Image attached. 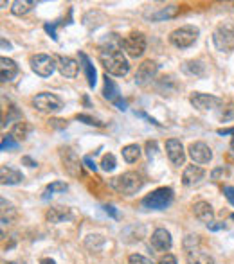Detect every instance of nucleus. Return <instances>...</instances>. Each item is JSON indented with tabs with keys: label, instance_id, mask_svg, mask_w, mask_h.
Listing matches in <instances>:
<instances>
[{
	"label": "nucleus",
	"instance_id": "f8f14e48",
	"mask_svg": "<svg viewBox=\"0 0 234 264\" xmlns=\"http://www.w3.org/2000/svg\"><path fill=\"white\" fill-rule=\"evenodd\" d=\"M157 70H159V65L155 63V61H151V59L141 63L139 68H137V74H135V83L137 85L150 83L151 79H155V76H157Z\"/></svg>",
	"mask_w": 234,
	"mask_h": 264
},
{
	"label": "nucleus",
	"instance_id": "4c0bfd02",
	"mask_svg": "<svg viewBox=\"0 0 234 264\" xmlns=\"http://www.w3.org/2000/svg\"><path fill=\"white\" fill-rule=\"evenodd\" d=\"M159 264H177V259H175V257L171 255V253H166V255L160 257Z\"/></svg>",
	"mask_w": 234,
	"mask_h": 264
},
{
	"label": "nucleus",
	"instance_id": "6ab92c4d",
	"mask_svg": "<svg viewBox=\"0 0 234 264\" xmlns=\"http://www.w3.org/2000/svg\"><path fill=\"white\" fill-rule=\"evenodd\" d=\"M179 6H168V8H160L159 11L151 13V15H146L151 22H162V20H170L175 18V16L179 15Z\"/></svg>",
	"mask_w": 234,
	"mask_h": 264
},
{
	"label": "nucleus",
	"instance_id": "f704fd0d",
	"mask_svg": "<svg viewBox=\"0 0 234 264\" xmlns=\"http://www.w3.org/2000/svg\"><path fill=\"white\" fill-rule=\"evenodd\" d=\"M223 194H225V198L229 200V203L234 207V187L232 185H225L223 187Z\"/></svg>",
	"mask_w": 234,
	"mask_h": 264
},
{
	"label": "nucleus",
	"instance_id": "a18cd8bd",
	"mask_svg": "<svg viewBox=\"0 0 234 264\" xmlns=\"http://www.w3.org/2000/svg\"><path fill=\"white\" fill-rule=\"evenodd\" d=\"M4 264H16V262H4Z\"/></svg>",
	"mask_w": 234,
	"mask_h": 264
},
{
	"label": "nucleus",
	"instance_id": "f257e3e1",
	"mask_svg": "<svg viewBox=\"0 0 234 264\" xmlns=\"http://www.w3.org/2000/svg\"><path fill=\"white\" fill-rule=\"evenodd\" d=\"M123 40L117 38V34H108L105 44L99 47V61L105 70L112 76L123 78L130 72V63L123 54Z\"/></svg>",
	"mask_w": 234,
	"mask_h": 264
},
{
	"label": "nucleus",
	"instance_id": "473e14b6",
	"mask_svg": "<svg viewBox=\"0 0 234 264\" xmlns=\"http://www.w3.org/2000/svg\"><path fill=\"white\" fill-rule=\"evenodd\" d=\"M128 262L130 264H153V260H150L144 255H139V253H133V255L128 257Z\"/></svg>",
	"mask_w": 234,
	"mask_h": 264
},
{
	"label": "nucleus",
	"instance_id": "9d476101",
	"mask_svg": "<svg viewBox=\"0 0 234 264\" xmlns=\"http://www.w3.org/2000/svg\"><path fill=\"white\" fill-rule=\"evenodd\" d=\"M189 157L194 164H209L213 158V151L206 142H193L189 146Z\"/></svg>",
	"mask_w": 234,
	"mask_h": 264
},
{
	"label": "nucleus",
	"instance_id": "5701e85b",
	"mask_svg": "<svg viewBox=\"0 0 234 264\" xmlns=\"http://www.w3.org/2000/svg\"><path fill=\"white\" fill-rule=\"evenodd\" d=\"M32 8H35V2H31V0H15L11 4V13L16 16H22L27 15Z\"/></svg>",
	"mask_w": 234,
	"mask_h": 264
},
{
	"label": "nucleus",
	"instance_id": "0eeeda50",
	"mask_svg": "<svg viewBox=\"0 0 234 264\" xmlns=\"http://www.w3.org/2000/svg\"><path fill=\"white\" fill-rule=\"evenodd\" d=\"M123 49L130 58H139L146 51V36L143 32H130L123 40Z\"/></svg>",
	"mask_w": 234,
	"mask_h": 264
},
{
	"label": "nucleus",
	"instance_id": "2eb2a0df",
	"mask_svg": "<svg viewBox=\"0 0 234 264\" xmlns=\"http://www.w3.org/2000/svg\"><path fill=\"white\" fill-rule=\"evenodd\" d=\"M18 74V65L13 61L11 58H2L0 59V78H2V83H8L13 81Z\"/></svg>",
	"mask_w": 234,
	"mask_h": 264
},
{
	"label": "nucleus",
	"instance_id": "c9c22d12",
	"mask_svg": "<svg viewBox=\"0 0 234 264\" xmlns=\"http://www.w3.org/2000/svg\"><path fill=\"white\" fill-rule=\"evenodd\" d=\"M133 114H135V115H137V117H143V119H146L148 123L155 124V126H162V124H160V123H157V121H155V119H153V117H150V115H148V114H144V111H137V110H135V111H133Z\"/></svg>",
	"mask_w": 234,
	"mask_h": 264
},
{
	"label": "nucleus",
	"instance_id": "ea45409f",
	"mask_svg": "<svg viewBox=\"0 0 234 264\" xmlns=\"http://www.w3.org/2000/svg\"><path fill=\"white\" fill-rule=\"evenodd\" d=\"M83 164H85V166H87L90 171H94V173H95V171H97V166H95V162L92 160L90 157H85V158H83Z\"/></svg>",
	"mask_w": 234,
	"mask_h": 264
},
{
	"label": "nucleus",
	"instance_id": "37998d69",
	"mask_svg": "<svg viewBox=\"0 0 234 264\" xmlns=\"http://www.w3.org/2000/svg\"><path fill=\"white\" fill-rule=\"evenodd\" d=\"M40 264H56V262H54V260H52V259H42V260H40Z\"/></svg>",
	"mask_w": 234,
	"mask_h": 264
},
{
	"label": "nucleus",
	"instance_id": "79ce46f5",
	"mask_svg": "<svg viewBox=\"0 0 234 264\" xmlns=\"http://www.w3.org/2000/svg\"><path fill=\"white\" fill-rule=\"evenodd\" d=\"M218 135H234V128H227V130H218Z\"/></svg>",
	"mask_w": 234,
	"mask_h": 264
},
{
	"label": "nucleus",
	"instance_id": "e433bc0d",
	"mask_svg": "<svg viewBox=\"0 0 234 264\" xmlns=\"http://www.w3.org/2000/svg\"><path fill=\"white\" fill-rule=\"evenodd\" d=\"M56 27H58V24H45L44 25V29L49 32V34H51L52 40H58V34H56Z\"/></svg>",
	"mask_w": 234,
	"mask_h": 264
},
{
	"label": "nucleus",
	"instance_id": "4468645a",
	"mask_svg": "<svg viewBox=\"0 0 234 264\" xmlns=\"http://www.w3.org/2000/svg\"><path fill=\"white\" fill-rule=\"evenodd\" d=\"M206 176V171L202 169L200 166H187L184 169V174H182V183L186 187H191V185H196L202 178Z\"/></svg>",
	"mask_w": 234,
	"mask_h": 264
},
{
	"label": "nucleus",
	"instance_id": "b1692460",
	"mask_svg": "<svg viewBox=\"0 0 234 264\" xmlns=\"http://www.w3.org/2000/svg\"><path fill=\"white\" fill-rule=\"evenodd\" d=\"M29 131H31V126H29L27 123H24V121H18V123H16L15 126H13L11 137L15 138L16 142H18V140H24V138L29 135Z\"/></svg>",
	"mask_w": 234,
	"mask_h": 264
},
{
	"label": "nucleus",
	"instance_id": "c756f323",
	"mask_svg": "<svg viewBox=\"0 0 234 264\" xmlns=\"http://www.w3.org/2000/svg\"><path fill=\"white\" fill-rule=\"evenodd\" d=\"M115 167H117V162H115V157L112 153L105 155L103 160H101V169L107 171V173H110V171H114Z\"/></svg>",
	"mask_w": 234,
	"mask_h": 264
},
{
	"label": "nucleus",
	"instance_id": "7ed1b4c3",
	"mask_svg": "<svg viewBox=\"0 0 234 264\" xmlns=\"http://www.w3.org/2000/svg\"><path fill=\"white\" fill-rule=\"evenodd\" d=\"M143 185H144L143 176L137 173H124V174H121V176L114 178V180L110 181L112 189H115L117 193L124 194V196H131V194H135L137 191H141V187Z\"/></svg>",
	"mask_w": 234,
	"mask_h": 264
},
{
	"label": "nucleus",
	"instance_id": "c85d7f7f",
	"mask_svg": "<svg viewBox=\"0 0 234 264\" xmlns=\"http://www.w3.org/2000/svg\"><path fill=\"white\" fill-rule=\"evenodd\" d=\"M63 164H65V167H67L71 173H74L72 171V167H78V169H81V166H80V162H78V158H76V155L72 153L71 149H65V153H63Z\"/></svg>",
	"mask_w": 234,
	"mask_h": 264
},
{
	"label": "nucleus",
	"instance_id": "393cba45",
	"mask_svg": "<svg viewBox=\"0 0 234 264\" xmlns=\"http://www.w3.org/2000/svg\"><path fill=\"white\" fill-rule=\"evenodd\" d=\"M187 264H214V260L213 257H209L207 253L194 250V252L187 253Z\"/></svg>",
	"mask_w": 234,
	"mask_h": 264
},
{
	"label": "nucleus",
	"instance_id": "39448f33",
	"mask_svg": "<svg viewBox=\"0 0 234 264\" xmlns=\"http://www.w3.org/2000/svg\"><path fill=\"white\" fill-rule=\"evenodd\" d=\"M198 29L193 27V25H186V27L175 29L173 32L170 34V42L179 49H187L196 42L198 38Z\"/></svg>",
	"mask_w": 234,
	"mask_h": 264
},
{
	"label": "nucleus",
	"instance_id": "a19ab883",
	"mask_svg": "<svg viewBox=\"0 0 234 264\" xmlns=\"http://www.w3.org/2000/svg\"><path fill=\"white\" fill-rule=\"evenodd\" d=\"M22 162H24L27 167H36V162L32 160V158H29V157H24V158H22Z\"/></svg>",
	"mask_w": 234,
	"mask_h": 264
},
{
	"label": "nucleus",
	"instance_id": "aec40b11",
	"mask_svg": "<svg viewBox=\"0 0 234 264\" xmlns=\"http://www.w3.org/2000/svg\"><path fill=\"white\" fill-rule=\"evenodd\" d=\"M80 58H81V61H83V70H85V76H87V83H88V87L90 88H94L95 87V81H97V74H95V68H94V65H92V61L88 59V56L85 54V52H80Z\"/></svg>",
	"mask_w": 234,
	"mask_h": 264
},
{
	"label": "nucleus",
	"instance_id": "c03bdc74",
	"mask_svg": "<svg viewBox=\"0 0 234 264\" xmlns=\"http://www.w3.org/2000/svg\"><path fill=\"white\" fill-rule=\"evenodd\" d=\"M230 219H232V221H234V214H230Z\"/></svg>",
	"mask_w": 234,
	"mask_h": 264
},
{
	"label": "nucleus",
	"instance_id": "7c9ffc66",
	"mask_svg": "<svg viewBox=\"0 0 234 264\" xmlns=\"http://www.w3.org/2000/svg\"><path fill=\"white\" fill-rule=\"evenodd\" d=\"M18 147V142L11 137V135H6L2 137V144H0V149L2 151H8V149H16Z\"/></svg>",
	"mask_w": 234,
	"mask_h": 264
},
{
	"label": "nucleus",
	"instance_id": "20e7f679",
	"mask_svg": "<svg viewBox=\"0 0 234 264\" xmlns=\"http://www.w3.org/2000/svg\"><path fill=\"white\" fill-rule=\"evenodd\" d=\"M32 106L36 108L42 114H58V111L63 108L60 97H56L54 94H49V92H42L32 99Z\"/></svg>",
	"mask_w": 234,
	"mask_h": 264
},
{
	"label": "nucleus",
	"instance_id": "cd10ccee",
	"mask_svg": "<svg viewBox=\"0 0 234 264\" xmlns=\"http://www.w3.org/2000/svg\"><path fill=\"white\" fill-rule=\"evenodd\" d=\"M67 189H69V185L65 183V181H52L51 185L45 187L42 198H44V200H49V198L52 196V193H65Z\"/></svg>",
	"mask_w": 234,
	"mask_h": 264
},
{
	"label": "nucleus",
	"instance_id": "58836bf2",
	"mask_svg": "<svg viewBox=\"0 0 234 264\" xmlns=\"http://www.w3.org/2000/svg\"><path fill=\"white\" fill-rule=\"evenodd\" d=\"M103 209H105V212H107L108 216L114 217V219H117V217H119V214H117V210H115V207H114V205H105Z\"/></svg>",
	"mask_w": 234,
	"mask_h": 264
},
{
	"label": "nucleus",
	"instance_id": "bb28decb",
	"mask_svg": "<svg viewBox=\"0 0 234 264\" xmlns=\"http://www.w3.org/2000/svg\"><path fill=\"white\" fill-rule=\"evenodd\" d=\"M141 157V147L137 144H128V146L123 147V158L128 162V164H133L137 162Z\"/></svg>",
	"mask_w": 234,
	"mask_h": 264
},
{
	"label": "nucleus",
	"instance_id": "9b49d317",
	"mask_svg": "<svg viewBox=\"0 0 234 264\" xmlns=\"http://www.w3.org/2000/svg\"><path fill=\"white\" fill-rule=\"evenodd\" d=\"M166 153L173 166H182L184 160H186V151H184L182 142L177 140V138H170L166 142Z\"/></svg>",
	"mask_w": 234,
	"mask_h": 264
},
{
	"label": "nucleus",
	"instance_id": "2f4dec72",
	"mask_svg": "<svg viewBox=\"0 0 234 264\" xmlns=\"http://www.w3.org/2000/svg\"><path fill=\"white\" fill-rule=\"evenodd\" d=\"M78 121H81V123L88 124V126H105V124L101 123V121H97V119L90 117V115H85V114L78 115Z\"/></svg>",
	"mask_w": 234,
	"mask_h": 264
},
{
	"label": "nucleus",
	"instance_id": "72a5a7b5",
	"mask_svg": "<svg viewBox=\"0 0 234 264\" xmlns=\"http://www.w3.org/2000/svg\"><path fill=\"white\" fill-rule=\"evenodd\" d=\"M206 227H207V230H211V232H218V230L227 229L225 223H218V221H211L209 225H206Z\"/></svg>",
	"mask_w": 234,
	"mask_h": 264
},
{
	"label": "nucleus",
	"instance_id": "f3484780",
	"mask_svg": "<svg viewBox=\"0 0 234 264\" xmlns=\"http://www.w3.org/2000/svg\"><path fill=\"white\" fill-rule=\"evenodd\" d=\"M58 68H60L61 76H65V78L72 79L78 76V61L69 58V56H60L58 58Z\"/></svg>",
	"mask_w": 234,
	"mask_h": 264
},
{
	"label": "nucleus",
	"instance_id": "6e6552de",
	"mask_svg": "<svg viewBox=\"0 0 234 264\" xmlns=\"http://www.w3.org/2000/svg\"><path fill=\"white\" fill-rule=\"evenodd\" d=\"M31 68L36 76H40V78H49V76L54 72L56 63H54V58L49 54H36L31 58Z\"/></svg>",
	"mask_w": 234,
	"mask_h": 264
},
{
	"label": "nucleus",
	"instance_id": "dca6fc26",
	"mask_svg": "<svg viewBox=\"0 0 234 264\" xmlns=\"http://www.w3.org/2000/svg\"><path fill=\"white\" fill-rule=\"evenodd\" d=\"M193 212H194V217L198 221H202V223H206V225H209L214 217L213 207H211L207 201H198V203H194Z\"/></svg>",
	"mask_w": 234,
	"mask_h": 264
},
{
	"label": "nucleus",
	"instance_id": "4be33fe9",
	"mask_svg": "<svg viewBox=\"0 0 234 264\" xmlns=\"http://www.w3.org/2000/svg\"><path fill=\"white\" fill-rule=\"evenodd\" d=\"M71 217V210L67 207H52V209L47 210V219L51 223H61L63 219H69Z\"/></svg>",
	"mask_w": 234,
	"mask_h": 264
},
{
	"label": "nucleus",
	"instance_id": "a878e982",
	"mask_svg": "<svg viewBox=\"0 0 234 264\" xmlns=\"http://www.w3.org/2000/svg\"><path fill=\"white\" fill-rule=\"evenodd\" d=\"M184 72L193 74V76H204V72H206V65H204L202 59H193V61L184 63Z\"/></svg>",
	"mask_w": 234,
	"mask_h": 264
},
{
	"label": "nucleus",
	"instance_id": "423d86ee",
	"mask_svg": "<svg viewBox=\"0 0 234 264\" xmlns=\"http://www.w3.org/2000/svg\"><path fill=\"white\" fill-rule=\"evenodd\" d=\"M214 47L220 52H230L234 49V25L223 24L220 25L213 34Z\"/></svg>",
	"mask_w": 234,
	"mask_h": 264
},
{
	"label": "nucleus",
	"instance_id": "a211bd4d",
	"mask_svg": "<svg viewBox=\"0 0 234 264\" xmlns=\"http://www.w3.org/2000/svg\"><path fill=\"white\" fill-rule=\"evenodd\" d=\"M0 178H2V185H16V183H20L24 180V174L20 171L4 166L0 169Z\"/></svg>",
	"mask_w": 234,
	"mask_h": 264
},
{
	"label": "nucleus",
	"instance_id": "1a4fd4ad",
	"mask_svg": "<svg viewBox=\"0 0 234 264\" xmlns=\"http://www.w3.org/2000/svg\"><path fill=\"white\" fill-rule=\"evenodd\" d=\"M191 104H193L196 110L200 111H207V110H213V108L220 106L222 104V99L216 97V95H211V94H202V92H194L191 94L189 97Z\"/></svg>",
	"mask_w": 234,
	"mask_h": 264
},
{
	"label": "nucleus",
	"instance_id": "412c9836",
	"mask_svg": "<svg viewBox=\"0 0 234 264\" xmlns=\"http://www.w3.org/2000/svg\"><path fill=\"white\" fill-rule=\"evenodd\" d=\"M105 88H103V95L105 99H108V101H112V103H115L119 97V88H117V85L114 83V79L108 78V74L105 76Z\"/></svg>",
	"mask_w": 234,
	"mask_h": 264
},
{
	"label": "nucleus",
	"instance_id": "f03ea898",
	"mask_svg": "<svg viewBox=\"0 0 234 264\" xmlns=\"http://www.w3.org/2000/svg\"><path fill=\"white\" fill-rule=\"evenodd\" d=\"M173 189L171 187H160V189L153 191L151 194L143 198L141 201V207L148 210H164L166 207L171 205V201H173Z\"/></svg>",
	"mask_w": 234,
	"mask_h": 264
},
{
	"label": "nucleus",
	"instance_id": "ddd939ff",
	"mask_svg": "<svg viewBox=\"0 0 234 264\" xmlns=\"http://www.w3.org/2000/svg\"><path fill=\"white\" fill-rule=\"evenodd\" d=\"M173 245L171 241V234L166 229H157L151 234V246H153L157 252H168Z\"/></svg>",
	"mask_w": 234,
	"mask_h": 264
}]
</instances>
